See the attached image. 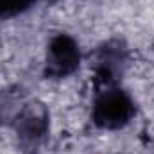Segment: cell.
<instances>
[{"label":"cell","mask_w":154,"mask_h":154,"mask_svg":"<svg viewBox=\"0 0 154 154\" xmlns=\"http://www.w3.org/2000/svg\"><path fill=\"white\" fill-rule=\"evenodd\" d=\"M134 113V104L122 90H106L95 102L93 120L104 129H116L129 122Z\"/></svg>","instance_id":"obj_1"},{"label":"cell","mask_w":154,"mask_h":154,"mask_svg":"<svg viewBox=\"0 0 154 154\" xmlns=\"http://www.w3.org/2000/svg\"><path fill=\"white\" fill-rule=\"evenodd\" d=\"M36 0H0V14L2 16H13L22 11H25L31 4Z\"/></svg>","instance_id":"obj_4"},{"label":"cell","mask_w":154,"mask_h":154,"mask_svg":"<svg viewBox=\"0 0 154 154\" xmlns=\"http://www.w3.org/2000/svg\"><path fill=\"white\" fill-rule=\"evenodd\" d=\"M47 131V115L41 108H27L18 118V133L29 142H38Z\"/></svg>","instance_id":"obj_3"},{"label":"cell","mask_w":154,"mask_h":154,"mask_svg":"<svg viewBox=\"0 0 154 154\" xmlns=\"http://www.w3.org/2000/svg\"><path fill=\"white\" fill-rule=\"evenodd\" d=\"M79 47L66 34H59L50 41L47 52V68L54 77H65L79 66Z\"/></svg>","instance_id":"obj_2"}]
</instances>
